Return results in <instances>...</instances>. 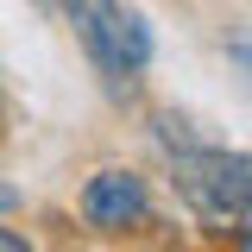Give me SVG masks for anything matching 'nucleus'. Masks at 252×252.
I'll list each match as a JSON object with an SVG mask.
<instances>
[{"label": "nucleus", "instance_id": "6", "mask_svg": "<svg viewBox=\"0 0 252 252\" xmlns=\"http://www.w3.org/2000/svg\"><path fill=\"white\" fill-rule=\"evenodd\" d=\"M13 202H19V189H6V183H0V215H6Z\"/></svg>", "mask_w": 252, "mask_h": 252}, {"label": "nucleus", "instance_id": "1", "mask_svg": "<svg viewBox=\"0 0 252 252\" xmlns=\"http://www.w3.org/2000/svg\"><path fill=\"white\" fill-rule=\"evenodd\" d=\"M69 19L82 32V44H89V57L120 82V76H139L145 63H152V26L120 6V0H69Z\"/></svg>", "mask_w": 252, "mask_h": 252}, {"label": "nucleus", "instance_id": "3", "mask_svg": "<svg viewBox=\"0 0 252 252\" xmlns=\"http://www.w3.org/2000/svg\"><path fill=\"white\" fill-rule=\"evenodd\" d=\"M145 208H152V195H145V177H132V170H94L82 183V220L101 227V233L139 227Z\"/></svg>", "mask_w": 252, "mask_h": 252}, {"label": "nucleus", "instance_id": "4", "mask_svg": "<svg viewBox=\"0 0 252 252\" xmlns=\"http://www.w3.org/2000/svg\"><path fill=\"white\" fill-rule=\"evenodd\" d=\"M0 252H32V246L19 240V233H13V227H0Z\"/></svg>", "mask_w": 252, "mask_h": 252}, {"label": "nucleus", "instance_id": "5", "mask_svg": "<svg viewBox=\"0 0 252 252\" xmlns=\"http://www.w3.org/2000/svg\"><path fill=\"white\" fill-rule=\"evenodd\" d=\"M240 220H246V227H240V252H252V208H246Z\"/></svg>", "mask_w": 252, "mask_h": 252}, {"label": "nucleus", "instance_id": "2", "mask_svg": "<svg viewBox=\"0 0 252 252\" xmlns=\"http://www.w3.org/2000/svg\"><path fill=\"white\" fill-rule=\"evenodd\" d=\"M177 158V183L202 215H246L252 208V152H220V145H183Z\"/></svg>", "mask_w": 252, "mask_h": 252}]
</instances>
